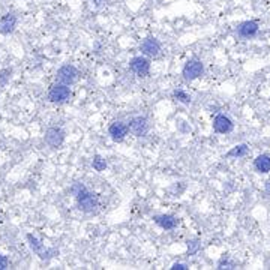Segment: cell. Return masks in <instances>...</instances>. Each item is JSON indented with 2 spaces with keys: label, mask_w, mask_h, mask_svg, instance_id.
<instances>
[{
  "label": "cell",
  "mask_w": 270,
  "mask_h": 270,
  "mask_svg": "<svg viewBox=\"0 0 270 270\" xmlns=\"http://www.w3.org/2000/svg\"><path fill=\"white\" fill-rule=\"evenodd\" d=\"M75 198H77V206L81 212L84 213H92L96 210V207L99 206V198L96 194L90 192L89 189L84 186L80 192L75 194Z\"/></svg>",
  "instance_id": "6da1fadb"
},
{
  "label": "cell",
  "mask_w": 270,
  "mask_h": 270,
  "mask_svg": "<svg viewBox=\"0 0 270 270\" xmlns=\"http://www.w3.org/2000/svg\"><path fill=\"white\" fill-rule=\"evenodd\" d=\"M71 96H72V92L69 89V86L62 84V83H56L48 90V101L53 104H65L71 99Z\"/></svg>",
  "instance_id": "7a4b0ae2"
},
{
  "label": "cell",
  "mask_w": 270,
  "mask_h": 270,
  "mask_svg": "<svg viewBox=\"0 0 270 270\" xmlns=\"http://www.w3.org/2000/svg\"><path fill=\"white\" fill-rule=\"evenodd\" d=\"M204 74V65L201 63V60L192 59L189 62H186V65L183 66L182 75L186 81H194L197 78H200Z\"/></svg>",
  "instance_id": "3957f363"
},
{
  "label": "cell",
  "mask_w": 270,
  "mask_h": 270,
  "mask_svg": "<svg viewBox=\"0 0 270 270\" xmlns=\"http://www.w3.org/2000/svg\"><path fill=\"white\" fill-rule=\"evenodd\" d=\"M78 75H80V72H78V69L75 66L63 65L56 74V81L62 83V84H66V86H71L78 80Z\"/></svg>",
  "instance_id": "277c9868"
},
{
  "label": "cell",
  "mask_w": 270,
  "mask_h": 270,
  "mask_svg": "<svg viewBox=\"0 0 270 270\" xmlns=\"http://www.w3.org/2000/svg\"><path fill=\"white\" fill-rule=\"evenodd\" d=\"M27 240H29V246L32 248V251L42 260H48L51 257H54L59 251L57 249H50V248H45V245L38 239L35 237L33 234H27Z\"/></svg>",
  "instance_id": "5b68a950"
},
{
  "label": "cell",
  "mask_w": 270,
  "mask_h": 270,
  "mask_svg": "<svg viewBox=\"0 0 270 270\" xmlns=\"http://www.w3.org/2000/svg\"><path fill=\"white\" fill-rule=\"evenodd\" d=\"M129 69L138 77H147L150 72V60L143 56H137L129 62Z\"/></svg>",
  "instance_id": "8992f818"
},
{
  "label": "cell",
  "mask_w": 270,
  "mask_h": 270,
  "mask_svg": "<svg viewBox=\"0 0 270 270\" xmlns=\"http://www.w3.org/2000/svg\"><path fill=\"white\" fill-rule=\"evenodd\" d=\"M128 131L135 137H144L149 132V120L143 116H137L129 120Z\"/></svg>",
  "instance_id": "52a82bcc"
},
{
  "label": "cell",
  "mask_w": 270,
  "mask_h": 270,
  "mask_svg": "<svg viewBox=\"0 0 270 270\" xmlns=\"http://www.w3.org/2000/svg\"><path fill=\"white\" fill-rule=\"evenodd\" d=\"M258 30H260L258 21L251 20V21H243V23H240L236 32H237V36H239V38H242V39H249V38L255 36V35L258 33Z\"/></svg>",
  "instance_id": "ba28073f"
},
{
  "label": "cell",
  "mask_w": 270,
  "mask_h": 270,
  "mask_svg": "<svg viewBox=\"0 0 270 270\" xmlns=\"http://www.w3.org/2000/svg\"><path fill=\"white\" fill-rule=\"evenodd\" d=\"M63 141H65V131L62 128L53 126L45 132V143L53 149L60 147L63 144Z\"/></svg>",
  "instance_id": "9c48e42d"
},
{
  "label": "cell",
  "mask_w": 270,
  "mask_h": 270,
  "mask_svg": "<svg viewBox=\"0 0 270 270\" xmlns=\"http://www.w3.org/2000/svg\"><path fill=\"white\" fill-rule=\"evenodd\" d=\"M140 51L147 57H156L161 53V42L156 38H146L140 44Z\"/></svg>",
  "instance_id": "30bf717a"
},
{
  "label": "cell",
  "mask_w": 270,
  "mask_h": 270,
  "mask_svg": "<svg viewBox=\"0 0 270 270\" xmlns=\"http://www.w3.org/2000/svg\"><path fill=\"white\" fill-rule=\"evenodd\" d=\"M234 129V123L225 114H218L213 119V131L218 134H230Z\"/></svg>",
  "instance_id": "8fae6325"
},
{
  "label": "cell",
  "mask_w": 270,
  "mask_h": 270,
  "mask_svg": "<svg viewBox=\"0 0 270 270\" xmlns=\"http://www.w3.org/2000/svg\"><path fill=\"white\" fill-rule=\"evenodd\" d=\"M128 132V125H125L123 122H113L108 128V134L114 141H123Z\"/></svg>",
  "instance_id": "7c38bea8"
},
{
  "label": "cell",
  "mask_w": 270,
  "mask_h": 270,
  "mask_svg": "<svg viewBox=\"0 0 270 270\" xmlns=\"http://www.w3.org/2000/svg\"><path fill=\"white\" fill-rule=\"evenodd\" d=\"M17 27V17L14 14H5L0 18V33L2 35H9L15 30Z\"/></svg>",
  "instance_id": "4fadbf2b"
},
{
  "label": "cell",
  "mask_w": 270,
  "mask_h": 270,
  "mask_svg": "<svg viewBox=\"0 0 270 270\" xmlns=\"http://www.w3.org/2000/svg\"><path fill=\"white\" fill-rule=\"evenodd\" d=\"M155 222L164 230H174L179 225V219L173 215H158L153 218Z\"/></svg>",
  "instance_id": "5bb4252c"
},
{
  "label": "cell",
  "mask_w": 270,
  "mask_h": 270,
  "mask_svg": "<svg viewBox=\"0 0 270 270\" xmlns=\"http://www.w3.org/2000/svg\"><path fill=\"white\" fill-rule=\"evenodd\" d=\"M254 168L260 173V174H267L270 171V155H258L254 161Z\"/></svg>",
  "instance_id": "9a60e30c"
},
{
  "label": "cell",
  "mask_w": 270,
  "mask_h": 270,
  "mask_svg": "<svg viewBox=\"0 0 270 270\" xmlns=\"http://www.w3.org/2000/svg\"><path fill=\"white\" fill-rule=\"evenodd\" d=\"M248 153H249L248 144H239V146L233 147L225 156H227V158H245Z\"/></svg>",
  "instance_id": "2e32d148"
},
{
  "label": "cell",
  "mask_w": 270,
  "mask_h": 270,
  "mask_svg": "<svg viewBox=\"0 0 270 270\" xmlns=\"http://www.w3.org/2000/svg\"><path fill=\"white\" fill-rule=\"evenodd\" d=\"M92 165H93V168L96 170V171H104L105 168H107V161L101 156V155H95V158H93V161H92Z\"/></svg>",
  "instance_id": "e0dca14e"
},
{
  "label": "cell",
  "mask_w": 270,
  "mask_h": 270,
  "mask_svg": "<svg viewBox=\"0 0 270 270\" xmlns=\"http://www.w3.org/2000/svg\"><path fill=\"white\" fill-rule=\"evenodd\" d=\"M218 269H236V263L233 260H230L228 255H222L221 260L218 261Z\"/></svg>",
  "instance_id": "ac0fdd59"
},
{
  "label": "cell",
  "mask_w": 270,
  "mask_h": 270,
  "mask_svg": "<svg viewBox=\"0 0 270 270\" xmlns=\"http://www.w3.org/2000/svg\"><path fill=\"white\" fill-rule=\"evenodd\" d=\"M173 98H176L179 102L185 104V105L191 104V96H189L186 92H183V90H174V92H173Z\"/></svg>",
  "instance_id": "d6986e66"
},
{
  "label": "cell",
  "mask_w": 270,
  "mask_h": 270,
  "mask_svg": "<svg viewBox=\"0 0 270 270\" xmlns=\"http://www.w3.org/2000/svg\"><path fill=\"white\" fill-rule=\"evenodd\" d=\"M200 248H201V245H200L198 240H191V242H188V254H189V255H195V254L200 251Z\"/></svg>",
  "instance_id": "ffe728a7"
},
{
  "label": "cell",
  "mask_w": 270,
  "mask_h": 270,
  "mask_svg": "<svg viewBox=\"0 0 270 270\" xmlns=\"http://www.w3.org/2000/svg\"><path fill=\"white\" fill-rule=\"evenodd\" d=\"M9 75H11V71H8V69H5V71L0 72V86H3L6 83V80L9 78Z\"/></svg>",
  "instance_id": "44dd1931"
},
{
  "label": "cell",
  "mask_w": 270,
  "mask_h": 270,
  "mask_svg": "<svg viewBox=\"0 0 270 270\" xmlns=\"http://www.w3.org/2000/svg\"><path fill=\"white\" fill-rule=\"evenodd\" d=\"M8 264H9L8 257H5V255L0 254V269H8Z\"/></svg>",
  "instance_id": "7402d4cb"
},
{
  "label": "cell",
  "mask_w": 270,
  "mask_h": 270,
  "mask_svg": "<svg viewBox=\"0 0 270 270\" xmlns=\"http://www.w3.org/2000/svg\"><path fill=\"white\" fill-rule=\"evenodd\" d=\"M171 269L173 270H186L188 269V266L186 264H183V263H174L173 266H171Z\"/></svg>",
  "instance_id": "603a6c76"
},
{
  "label": "cell",
  "mask_w": 270,
  "mask_h": 270,
  "mask_svg": "<svg viewBox=\"0 0 270 270\" xmlns=\"http://www.w3.org/2000/svg\"><path fill=\"white\" fill-rule=\"evenodd\" d=\"M93 3H95V6H96V8H101V6L105 3V0H93Z\"/></svg>",
  "instance_id": "cb8c5ba5"
}]
</instances>
